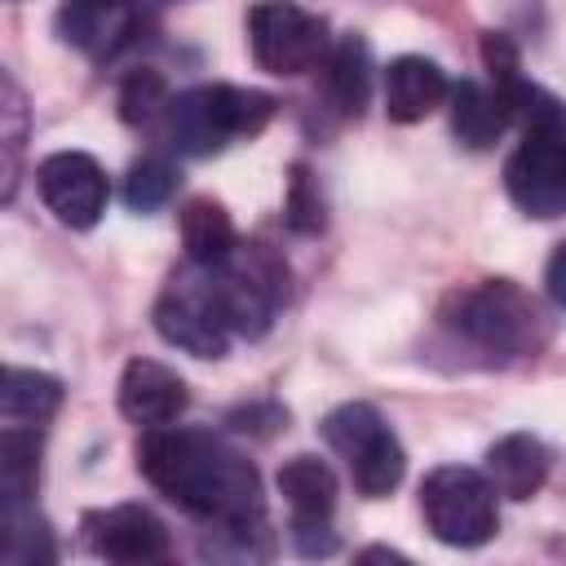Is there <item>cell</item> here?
<instances>
[{
    "label": "cell",
    "instance_id": "2e32d148",
    "mask_svg": "<svg viewBox=\"0 0 566 566\" xmlns=\"http://www.w3.org/2000/svg\"><path fill=\"white\" fill-rule=\"evenodd\" d=\"M57 407H62V380L57 376L31 371V367H4V385H0V416H4V424L44 429Z\"/></svg>",
    "mask_w": 566,
    "mask_h": 566
},
{
    "label": "cell",
    "instance_id": "4fadbf2b",
    "mask_svg": "<svg viewBox=\"0 0 566 566\" xmlns=\"http://www.w3.org/2000/svg\"><path fill=\"white\" fill-rule=\"evenodd\" d=\"M279 495L287 500L292 531H301V526H332L336 473L318 455H292L279 469Z\"/></svg>",
    "mask_w": 566,
    "mask_h": 566
},
{
    "label": "cell",
    "instance_id": "9c48e42d",
    "mask_svg": "<svg viewBox=\"0 0 566 566\" xmlns=\"http://www.w3.org/2000/svg\"><path fill=\"white\" fill-rule=\"evenodd\" d=\"M35 190H40L44 208L71 230H93L102 221V212H106V199H111L102 164L93 155H84V150L49 155L35 168Z\"/></svg>",
    "mask_w": 566,
    "mask_h": 566
},
{
    "label": "cell",
    "instance_id": "52a82bcc",
    "mask_svg": "<svg viewBox=\"0 0 566 566\" xmlns=\"http://www.w3.org/2000/svg\"><path fill=\"white\" fill-rule=\"evenodd\" d=\"M248 49L270 75H305L327 62V27L292 0H256L248 9Z\"/></svg>",
    "mask_w": 566,
    "mask_h": 566
},
{
    "label": "cell",
    "instance_id": "d4e9b609",
    "mask_svg": "<svg viewBox=\"0 0 566 566\" xmlns=\"http://www.w3.org/2000/svg\"><path fill=\"white\" fill-rule=\"evenodd\" d=\"M358 557H363V562H407V557H402V553H394V548H363Z\"/></svg>",
    "mask_w": 566,
    "mask_h": 566
},
{
    "label": "cell",
    "instance_id": "5b68a950",
    "mask_svg": "<svg viewBox=\"0 0 566 566\" xmlns=\"http://www.w3.org/2000/svg\"><path fill=\"white\" fill-rule=\"evenodd\" d=\"M420 513L433 539L451 548H478L495 535L500 509L486 473L469 464H442L420 482Z\"/></svg>",
    "mask_w": 566,
    "mask_h": 566
},
{
    "label": "cell",
    "instance_id": "ba28073f",
    "mask_svg": "<svg viewBox=\"0 0 566 566\" xmlns=\"http://www.w3.org/2000/svg\"><path fill=\"white\" fill-rule=\"evenodd\" d=\"M504 190L526 217H539V221L566 217V128L562 124L526 128L522 146L504 164Z\"/></svg>",
    "mask_w": 566,
    "mask_h": 566
},
{
    "label": "cell",
    "instance_id": "44dd1931",
    "mask_svg": "<svg viewBox=\"0 0 566 566\" xmlns=\"http://www.w3.org/2000/svg\"><path fill=\"white\" fill-rule=\"evenodd\" d=\"M172 190H177V168H172L168 159H159V155L137 159V164L128 168V177H124V203H128L133 212H155V208H164V203L172 199Z\"/></svg>",
    "mask_w": 566,
    "mask_h": 566
},
{
    "label": "cell",
    "instance_id": "8992f818",
    "mask_svg": "<svg viewBox=\"0 0 566 566\" xmlns=\"http://www.w3.org/2000/svg\"><path fill=\"white\" fill-rule=\"evenodd\" d=\"M155 332L195 358H221L226 354L230 323H226L221 292H217V279L208 265L172 274V283L155 301Z\"/></svg>",
    "mask_w": 566,
    "mask_h": 566
},
{
    "label": "cell",
    "instance_id": "6da1fadb",
    "mask_svg": "<svg viewBox=\"0 0 566 566\" xmlns=\"http://www.w3.org/2000/svg\"><path fill=\"white\" fill-rule=\"evenodd\" d=\"M137 469L177 509L217 531H261L265 522L256 464L208 429H150L137 442Z\"/></svg>",
    "mask_w": 566,
    "mask_h": 566
},
{
    "label": "cell",
    "instance_id": "d6986e66",
    "mask_svg": "<svg viewBox=\"0 0 566 566\" xmlns=\"http://www.w3.org/2000/svg\"><path fill=\"white\" fill-rule=\"evenodd\" d=\"M0 482H4V504H22V500L35 495V482H40V429L4 424Z\"/></svg>",
    "mask_w": 566,
    "mask_h": 566
},
{
    "label": "cell",
    "instance_id": "8fae6325",
    "mask_svg": "<svg viewBox=\"0 0 566 566\" xmlns=\"http://www.w3.org/2000/svg\"><path fill=\"white\" fill-rule=\"evenodd\" d=\"M186 402H190L186 380L155 358H133L119 376V411L133 424H146V429L172 424L186 411Z\"/></svg>",
    "mask_w": 566,
    "mask_h": 566
},
{
    "label": "cell",
    "instance_id": "ac0fdd59",
    "mask_svg": "<svg viewBox=\"0 0 566 566\" xmlns=\"http://www.w3.org/2000/svg\"><path fill=\"white\" fill-rule=\"evenodd\" d=\"M371 93V53L363 35H340L327 53V97L340 115H363Z\"/></svg>",
    "mask_w": 566,
    "mask_h": 566
},
{
    "label": "cell",
    "instance_id": "277c9868",
    "mask_svg": "<svg viewBox=\"0 0 566 566\" xmlns=\"http://www.w3.org/2000/svg\"><path fill=\"white\" fill-rule=\"evenodd\" d=\"M451 323L460 336H469L473 345H482L491 354H535L548 340L539 305L531 301V292H522L509 279H486V283L469 287L455 301Z\"/></svg>",
    "mask_w": 566,
    "mask_h": 566
},
{
    "label": "cell",
    "instance_id": "9a60e30c",
    "mask_svg": "<svg viewBox=\"0 0 566 566\" xmlns=\"http://www.w3.org/2000/svg\"><path fill=\"white\" fill-rule=\"evenodd\" d=\"M451 133L469 146V150H486L500 142V133L509 128V106L500 102L495 88L478 84V80H460L451 84Z\"/></svg>",
    "mask_w": 566,
    "mask_h": 566
},
{
    "label": "cell",
    "instance_id": "5bb4252c",
    "mask_svg": "<svg viewBox=\"0 0 566 566\" xmlns=\"http://www.w3.org/2000/svg\"><path fill=\"white\" fill-rule=\"evenodd\" d=\"M486 478L504 500H531L548 478V451L531 433H504L486 451Z\"/></svg>",
    "mask_w": 566,
    "mask_h": 566
},
{
    "label": "cell",
    "instance_id": "7402d4cb",
    "mask_svg": "<svg viewBox=\"0 0 566 566\" xmlns=\"http://www.w3.org/2000/svg\"><path fill=\"white\" fill-rule=\"evenodd\" d=\"M168 84L159 71H128L119 84V115L124 124H150L155 115H168Z\"/></svg>",
    "mask_w": 566,
    "mask_h": 566
},
{
    "label": "cell",
    "instance_id": "484cf974",
    "mask_svg": "<svg viewBox=\"0 0 566 566\" xmlns=\"http://www.w3.org/2000/svg\"><path fill=\"white\" fill-rule=\"evenodd\" d=\"M93 4H115V9H124L128 0H93Z\"/></svg>",
    "mask_w": 566,
    "mask_h": 566
},
{
    "label": "cell",
    "instance_id": "603a6c76",
    "mask_svg": "<svg viewBox=\"0 0 566 566\" xmlns=\"http://www.w3.org/2000/svg\"><path fill=\"white\" fill-rule=\"evenodd\" d=\"M323 221H327V217H323V195H318L310 168L296 164V168H292V186H287V226L301 230V234H318Z\"/></svg>",
    "mask_w": 566,
    "mask_h": 566
},
{
    "label": "cell",
    "instance_id": "7a4b0ae2",
    "mask_svg": "<svg viewBox=\"0 0 566 566\" xmlns=\"http://www.w3.org/2000/svg\"><path fill=\"white\" fill-rule=\"evenodd\" d=\"M274 119V97L239 84H199L168 102V137L181 155H217L234 137H256Z\"/></svg>",
    "mask_w": 566,
    "mask_h": 566
},
{
    "label": "cell",
    "instance_id": "7c38bea8",
    "mask_svg": "<svg viewBox=\"0 0 566 566\" xmlns=\"http://www.w3.org/2000/svg\"><path fill=\"white\" fill-rule=\"evenodd\" d=\"M447 97H451V80L438 62H429L420 53H402V57L389 62V71H385V115L394 124H420L438 106H447Z\"/></svg>",
    "mask_w": 566,
    "mask_h": 566
},
{
    "label": "cell",
    "instance_id": "e0dca14e",
    "mask_svg": "<svg viewBox=\"0 0 566 566\" xmlns=\"http://www.w3.org/2000/svg\"><path fill=\"white\" fill-rule=\"evenodd\" d=\"M181 226V243H186V256L190 265H221L234 248H239V234H234V221L230 212L217 203V199H190L177 217Z\"/></svg>",
    "mask_w": 566,
    "mask_h": 566
},
{
    "label": "cell",
    "instance_id": "30bf717a",
    "mask_svg": "<svg viewBox=\"0 0 566 566\" xmlns=\"http://www.w3.org/2000/svg\"><path fill=\"white\" fill-rule=\"evenodd\" d=\"M84 544L106 562H159L168 557V531L164 522L142 504H115L93 509L84 517Z\"/></svg>",
    "mask_w": 566,
    "mask_h": 566
},
{
    "label": "cell",
    "instance_id": "cb8c5ba5",
    "mask_svg": "<svg viewBox=\"0 0 566 566\" xmlns=\"http://www.w3.org/2000/svg\"><path fill=\"white\" fill-rule=\"evenodd\" d=\"M544 287H548V296L566 310V243H557V248H553L548 270H544Z\"/></svg>",
    "mask_w": 566,
    "mask_h": 566
},
{
    "label": "cell",
    "instance_id": "ffe728a7",
    "mask_svg": "<svg viewBox=\"0 0 566 566\" xmlns=\"http://www.w3.org/2000/svg\"><path fill=\"white\" fill-rule=\"evenodd\" d=\"M57 548H53V535L44 526V517H35V509L22 500V504H9L4 509V562L13 566H35V562H53Z\"/></svg>",
    "mask_w": 566,
    "mask_h": 566
},
{
    "label": "cell",
    "instance_id": "3957f363",
    "mask_svg": "<svg viewBox=\"0 0 566 566\" xmlns=\"http://www.w3.org/2000/svg\"><path fill=\"white\" fill-rule=\"evenodd\" d=\"M318 433L349 464V478H354V486L367 500H380V495H389L402 482V469H407L402 442L394 438V429L385 424V416L371 402H340V407H332L323 416Z\"/></svg>",
    "mask_w": 566,
    "mask_h": 566
}]
</instances>
